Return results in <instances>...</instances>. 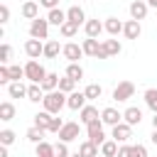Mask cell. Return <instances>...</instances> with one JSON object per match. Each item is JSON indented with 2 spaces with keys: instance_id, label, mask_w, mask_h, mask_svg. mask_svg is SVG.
Returning <instances> with one entry per match:
<instances>
[{
  "instance_id": "38",
  "label": "cell",
  "mask_w": 157,
  "mask_h": 157,
  "mask_svg": "<svg viewBox=\"0 0 157 157\" xmlns=\"http://www.w3.org/2000/svg\"><path fill=\"white\" fill-rule=\"evenodd\" d=\"M15 137H17V135H15V132H12L10 128H5V130H0V145H7V147H10V145L15 142Z\"/></svg>"
},
{
  "instance_id": "10",
  "label": "cell",
  "mask_w": 157,
  "mask_h": 157,
  "mask_svg": "<svg viewBox=\"0 0 157 157\" xmlns=\"http://www.w3.org/2000/svg\"><path fill=\"white\" fill-rule=\"evenodd\" d=\"M61 54H64V59H69V64H74V61H78L81 56H86V54H83V47H81V44H76V42L64 44Z\"/></svg>"
},
{
  "instance_id": "26",
  "label": "cell",
  "mask_w": 157,
  "mask_h": 157,
  "mask_svg": "<svg viewBox=\"0 0 157 157\" xmlns=\"http://www.w3.org/2000/svg\"><path fill=\"white\" fill-rule=\"evenodd\" d=\"M12 118H15V105H12L10 101H2V103H0V120H2V123H10Z\"/></svg>"
},
{
  "instance_id": "27",
  "label": "cell",
  "mask_w": 157,
  "mask_h": 157,
  "mask_svg": "<svg viewBox=\"0 0 157 157\" xmlns=\"http://www.w3.org/2000/svg\"><path fill=\"white\" fill-rule=\"evenodd\" d=\"M118 145H120V142H115L113 137L105 140V142L101 145V155H105V157H118V150H120Z\"/></svg>"
},
{
  "instance_id": "40",
  "label": "cell",
  "mask_w": 157,
  "mask_h": 157,
  "mask_svg": "<svg viewBox=\"0 0 157 157\" xmlns=\"http://www.w3.org/2000/svg\"><path fill=\"white\" fill-rule=\"evenodd\" d=\"M10 56H12V47H10L7 42H2V47H0V61H2V64H7V61H10Z\"/></svg>"
},
{
  "instance_id": "4",
  "label": "cell",
  "mask_w": 157,
  "mask_h": 157,
  "mask_svg": "<svg viewBox=\"0 0 157 157\" xmlns=\"http://www.w3.org/2000/svg\"><path fill=\"white\" fill-rule=\"evenodd\" d=\"M86 135H88V140H91L93 145H98V147L108 140V137H105V130H103V120H101V118L86 125Z\"/></svg>"
},
{
  "instance_id": "13",
  "label": "cell",
  "mask_w": 157,
  "mask_h": 157,
  "mask_svg": "<svg viewBox=\"0 0 157 157\" xmlns=\"http://www.w3.org/2000/svg\"><path fill=\"white\" fill-rule=\"evenodd\" d=\"M86 103H88V98H86L83 91H74V93H69V98H66V108H71V110H81Z\"/></svg>"
},
{
  "instance_id": "18",
  "label": "cell",
  "mask_w": 157,
  "mask_h": 157,
  "mask_svg": "<svg viewBox=\"0 0 157 157\" xmlns=\"http://www.w3.org/2000/svg\"><path fill=\"white\" fill-rule=\"evenodd\" d=\"M83 32H86V37H101V32H105V25L101 20H86Z\"/></svg>"
},
{
  "instance_id": "43",
  "label": "cell",
  "mask_w": 157,
  "mask_h": 157,
  "mask_svg": "<svg viewBox=\"0 0 157 157\" xmlns=\"http://www.w3.org/2000/svg\"><path fill=\"white\" fill-rule=\"evenodd\" d=\"M132 157H150V155H147V147H145V145H140V142H137V145H132Z\"/></svg>"
},
{
  "instance_id": "44",
  "label": "cell",
  "mask_w": 157,
  "mask_h": 157,
  "mask_svg": "<svg viewBox=\"0 0 157 157\" xmlns=\"http://www.w3.org/2000/svg\"><path fill=\"white\" fill-rule=\"evenodd\" d=\"M118 157H132V145L123 142V145H120V150H118Z\"/></svg>"
},
{
  "instance_id": "37",
  "label": "cell",
  "mask_w": 157,
  "mask_h": 157,
  "mask_svg": "<svg viewBox=\"0 0 157 157\" xmlns=\"http://www.w3.org/2000/svg\"><path fill=\"white\" fill-rule=\"evenodd\" d=\"M74 88H76V81L74 78H69L66 74L59 78V91H64V93H74Z\"/></svg>"
},
{
  "instance_id": "30",
  "label": "cell",
  "mask_w": 157,
  "mask_h": 157,
  "mask_svg": "<svg viewBox=\"0 0 157 157\" xmlns=\"http://www.w3.org/2000/svg\"><path fill=\"white\" fill-rule=\"evenodd\" d=\"M42 88H44V93L56 91V88H59V74H47L44 81H42Z\"/></svg>"
},
{
  "instance_id": "8",
  "label": "cell",
  "mask_w": 157,
  "mask_h": 157,
  "mask_svg": "<svg viewBox=\"0 0 157 157\" xmlns=\"http://www.w3.org/2000/svg\"><path fill=\"white\" fill-rule=\"evenodd\" d=\"M110 137L115 140V142H128L130 137H132V125H128L125 120L123 123H118V125H113V132H110Z\"/></svg>"
},
{
  "instance_id": "2",
  "label": "cell",
  "mask_w": 157,
  "mask_h": 157,
  "mask_svg": "<svg viewBox=\"0 0 157 157\" xmlns=\"http://www.w3.org/2000/svg\"><path fill=\"white\" fill-rule=\"evenodd\" d=\"M47 74H49V71H47L37 59H29V61L25 64V78H29V83H42Z\"/></svg>"
},
{
  "instance_id": "34",
  "label": "cell",
  "mask_w": 157,
  "mask_h": 157,
  "mask_svg": "<svg viewBox=\"0 0 157 157\" xmlns=\"http://www.w3.org/2000/svg\"><path fill=\"white\" fill-rule=\"evenodd\" d=\"M37 157H56V147L49 145L47 140H42V142L37 145Z\"/></svg>"
},
{
  "instance_id": "28",
  "label": "cell",
  "mask_w": 157,
  "mask_h": 157,
  "mask_svg": "<svg viewBox=\"0 0 157 157\" xmlns=\"http://www.w3.org/2000/svg\"><path fill=\"white\" fill-rule=\"evenodd\" d=\"M78 155L81 157H98V145H93L91 140H86V142L78 145Z\"/></svg>"
},
{
  "instance_id": "49",
  "label": "cell",
  "mask_w": 157,
  "mask_h": 157,
  "mask_svg": "<svg viewBox=\"0 0 157 157\" xmlns=\"http://www.w3.org/2000/svg\"><path fill=\"white\" fill-rule=\"evenodd\" d=\"M152 128H155V130H157V113H155V115H152Z\"/></svg>"
},
{
  "instance_id": "11",
  "label": "cell",
  "mask_w": 157,
  "mask_h": 157,
  "mask_svg": "<svg viewBox=\"0 0 157 157\" xmlns=\"http://www.w3.org/2000/svg\"><path fill=\"white\" fill-rule=\"evenodd\" d=\"M101 120H103V125H118V123H123V113L118 110V108H113V105H108V108H103L101 110Z\"/></svg>"
},
{
  "instance_id": "25",
  "label": "cell",
  "mask_w": 157,
  "mask_h": 157,
  "mask_svg": "<svg viewBox=\"0 0 157 157\" xmlns=\"http://www.w3.org/2000/svg\"><path fill=\"white\" fill-rule=\"evenodd\" d=\"M61 49H64V47H59L56 39H47V42H44V59H56Z\"/></svg>"
},
{
  "instance_id": "48",
  "label": "cell",
  "mask_w": 157,
  "mask_h": 157,
  "mask_svg": "<svg viewBox=\"0 0 157 157\" xmlns=\"http://www.w3.org/2000/svg\"><path fill=\"white\" fill-rule=\"evenodd\" d=\"M150 140H152V145H157V130L152 128V135H150Z\"/></svg>"
},
{
  "instance_id": "15",
  "label": "cell",
  "mask_w": 157,
  "mask_h": 157,
  "mask_svg": "<svg viewBox=\"0 0 157 157\" xmlns=\"http://www.w3.org/2000/svg\"><path fill=\"white\" fill-rule=\"evenodd\" d=\"M39 7H42L39 2H34V0H25L20 12H22V17H25V20H29V22H32V20H37V17H39Z\"/></svg>"
},
{
  "instance_id": "6",
  "label": "cell",
  "mask_w": 157,
  "mask_h": 157,
  "mask_svg": "<svg viewBox=\"0 0 157 157\" xmlns=\"http://www.w3.org/2000/svg\"><path fill=\"white\" fill-rule=\"evenodd\" d=\"M135 96V83L132 81H120L115 88H113V101L115 103H125Z\"/></svg>"
},
{
  "instance_id": "16",
  "label": "cell",
  "mask_w": 157,
  "mask_h": 157,
  "mask_svg": "<svg viewBox=\"0 0 157 157\" xmlns=\"http://www.w3.org/2000/svg\"><path fill=\"white\" fill-rule=\"evenodd\" d=\"M123 34H125V39H137L140 34H142V25H140V20H128L125 22V27H123Z\"/></svg>"
},
{
  "instance_id": "39",
  "label": "cell",
  "mask_w": 157,
  "mask_h": 157,
  "mask_svg": "<svg viewBox=\"0 0 157 157\" xmlns=\"http://www.w3.org/2000/svg\"><path fill=\"white\" fill-rule=\"evenodd\" d=\"M0 83H2V86H10V83H12V76H10V66H7V64L0 66Z\"/></svg>"
},
{
  "instance_id": "52",
  "label": "cell",
  "mask_w": 157,
  "mask_h": 157,
  "mask_svg": "<svg viewBox=\"0 0 157 157\" xmlns=\"http://www.w3.org/2000/svg\"><path fill=\"white\" fill-rule=\"evenodd\" d=\"M98 157H105V155H98Z\"/></svg>"
},
{
  "instance_id": "41",
  "label": "cell",
  "mask_w": 157,
  "mask_h": 157,
  "mask_svg": "<svg viewBox=\"0 0 157 157\" xmlns=\"http://www.w3.org/2000/svg\"><path fill=\"white\" fill-rule=\"evenodd\" d=\"M54 147H56V157H71V152H69V142H61V140H59Z\"/></svg>"
},
{
  "instance_id": "35",
  "label": "cell",
  "mask_w": 157,
  "mask_h": 157,
  "mask_svg": "<svg viewBox=\"0 0 157 157\" xmlns=\"http://www.w3.org/2000/svg\"><path fill=\"white\" fill-rule=\"evenodd\" d=\"M78 27H81V25H76V22H71V20H66V22H64V25L59 27V32H61V34H64L66 39H71V37H74V34L78 32Z\"/></svg>"
},
{
  "instance_id": "23",
  "label": "cell",
  "mask_w": 157,
  "mask_h": 157,
  "mask_svg": "<svg viewBox=\"0 0 157 157\" xmlns=\"http://www.w3.org/2000/svg\"><path fill=\"white\" fill-rule=\"evenodd\" d=\"M7 96L10 98H27V86L22 81H12L7 86Z\"/></svg>"
},
{
  "instance_id": "7",
  "label": "cell",
  "mask_w": 157,
  "mask_h": 157,
  "mask_svg": "<svg viewBox=\"0 0 157 157\" xmlns=\"http://www.w3.org/2000/svg\"><path fill=\"white\" fill-rule=\"evenodd\" d=\"M56 135H59L61 142H74V140H78V135H81V125L74 123V120H69V123H64V128H61Z\"/></svg>"
},
{
  "instance_id": "51",
  "label": "cell",
  "mask_w": 157,
  "mask_h": 157,
  "mask_svg": "<svg viewBox=\"0 0 157 157\" xmlns=\"http://www.w3.org/2000/svg\"><path fill=\"white\" fill-rule=\"evenodd\" d=\"M71 157H81V155H78V152H74V155H71Z\"/></svg>"
},
{
  "instance_id": "22",
  "label": "cell",
  "mask_w": 157,
  "mask_h": 157,
  "mask_svg": "<svg viewBox=\"0 0 157 157\" xmlns=\"http://www.w3.org/2000/svg\"><path fill=\"white\" fill-rule=\"evenodd\" d=\"M66 17H69L71 22H76V25H86V12H83V7H78V5H71V7L66 10Z\"/></svg>"
},
{
  "instance_id": "31",
  "label": "cell",
  "mask_w": 157,
  "mask_h": 157,
  "mask_svg": "<svg viewBox=\"0 0 157 157\" xmlns=\"http://www.w3.org/2000/svg\"><path fill=\"white\" fill-rule=\"evenodd\" d=\"M83 93H86L88 101H98V98L103 96V86H101V83H88V86L83 88Z\"/></svg>"
},
{
  "instance_id": "45",
  "label": "cell",
  "mask_w": 157,
  "mask_h": 157,
  "mask_svg": "<svg viewBox=\"0 0 157 157\" xmlns=\"http://www.w3.org/2000/svg\"><path fill=\"white\" fill-rule=\"evenodd\" d=\"M10 22V7L7 5H0V25Z\"/></svg>"
},
{
  "instance_id": "46",
  "label": "cell",
  "mask_w": 157,
  "mask_h": 157,
  "mask_svg": "<svg viewBox=\"0 0 157 157\" xmlns=\"http://www.w3.org/2000/svg\"><path fill=\"white\" fill-rule=\"evenodd\" d=\"M39 5L47 10H54V7H59V0H39Z\"/></svg>"
},
{
  "instance_id": "20",
  "label": "cell",
  "mask_w": 157,
  "mask_h": 157,
  "mask_svg": "<svg viewBox=\"0 0 157 157\" xmlns=\"http://www.w3.org/2000/svg\"><path fill=\"white\" fill-rule=\"evenodd\" d=\"M81 47H83V54H86V56H93V59H96V54H98V49H101V42H98V37H86V39L81 42Z\"/></svg>"
},
{
  "instance_id": "36",
  "label": "cell",
  "mask_w": 157,
  "mask_h": 157,
  "mask_svg": "<svg viewBox=\"0 0 157 157\" xmlns=\"http://www.w3.org/2000/svg\"><path fill=\"white\" fill-rule=\"evenodd\" d=\"M145 105L152 113H157V88H147L145 91Z\"/></svg>"
},
{
  "instance_id": "19",
  "label": "cell",
  "mask_w": 157,
  "mask_h": 157,
  "mask_svg": "<svg viewBox=\"0 0 157 157\" xmlns=\"http://www.w3.org/2000/svg\"><path fill=\"white\" fill-rule=\"evenodd\" d=\"M47 20H49V25H54V27H61L69 17H66V10H61V7H54V10H49L47 12Z\"/></svg>"
},
{
  "instance_id": "47",
  "label": "cell",
  "mask_w": 157,
  "mask_h": 157,
  "mask_svg": "<svg viewBox=\"0 0 157 157\" xmlns=\"http://www.w3.org/2000/svg\"><path fill=\"white\" fill-rule=\"evenodd\" d=\"M0 157H10L7 155V145H0Z\"/></svg>"
},
{
  "instance_id": "12",
  "label": "cell",
  "mask_w": 157,
  "mask_h": 157,
  "mask_svg": "<svg viewBox=\"0 0 157 157\" xmlns=\"http://www.w3.org/2000/svg\"><path fill=\"white\" fill-rule=\"evenodd\" d=\"M147 10H150L147 0H132L130 2V17L132 20H145L147 17Z\"/></svg>"
},
{
  "instance_id": "5",
  "label": "cell",
  "mask_w": 157,
  "mask_h": 157,
  "mask_svg": "<svg viewBox=\"0 0 157 157\" xmlns=\"http://www.w3.org/2000/svg\"><path fill=\"white\" fill-rule=\"evenodd\" d=\"M49 20L47 17H37V20H32L29 22V37H34V39H49Z\"/></svg>"
},
{
  "instance_id": "14",
  "label": "cell",
  "mask_w": 157,
  "mask_h": 157,
  "mask_svg": "<svg viewBox=\"0 0 157 157\" xmlns=\"http://www.w3.org/2000/svg\"><path fill=\"white\" fill-rule=\"evenodd\" d=\"M98 118H101V113H98V108L91 105V103H86V105L78 110V120H81L83 125H88V123H93V120H98Z\"/></svg>"
},
{
  "instance_id": "3",
  "label": "cell",
  "mask_w": 157,
  "mask_h": 157,
  "mask_svg": "<svg viewBox=\"0 0 157 157\" xmlns=\"http://www.w3.org/2000/svg\"><path fill=\"white\" fill-rule=\"evenodd\" d=\"M123 52V44L113 37V39H103L101 42V49H98V54H96V59H110V56H118Z\"/></svg>"
},
{
  "instance_id": "24",
  "label": "cell",
  "mask_w": 157,
  "mask_h": 157,
  "mask_svg": "<svg viewBox=\"0 0 157 157\" xmlns=\"http://www.w3.org/2000/svg\"><path fill=\"white\" fill-rule=\"evenodd\" d=\"M27 101H32V103L44 101V88H42V83H29V86H27Z\"/></svg>"
},
{
  "instance_id": "17",
  "label": "cell",
  "mask_w": 157,
  "mask_h": 157,
  "mask_svg": "<svg viewBox=\"0 0 157 157\" xmlns=\"http://www.w3.org/2000/svg\"><path fill=\"white\" fill-rule=\"evenodd\" d=\"M123 120H125L128 125H132V128H135V125H140V123H142V110H140L137 105H130V108H125V110H123Z\"/></svg>"
},
{
  "instance_id": "29",
  "label": "cell",
  "mask_w": 157,
  "mask_h": 157,
  "mask_svg": "<svg viewBox=\"0 0 157 157\" xmlns=\"http://www.w3.org/2000/svg\"><path fill=\"white\" fill-rule=\"evenodd\" d=\"M66 76H69V78H74V81L78 83V81L83 78V66H81L78 61H74V64H69V66H66Z\"/></svg>"
},
{
  "instance_id": "21",
  "label": "cell",
  "mask_w": 157,
  "mask_h": 157,
  "mask_svg": "<svg viewBox=\"0 0 157 157\" xmlns=\"http://www.w3.org/2000/svg\"><path fill=\"white\" fill-rule=\"evenodd\" d=\"M103 25H105V32H108L110 37H118V34H123V27H125V22H120L118 17H108Z\"/></svg>"
},
{
  "instance_id": "32",
  "label": "cell",
  "mask_w": 157,
  "mask_h": 157,
  "mask_svg": "<svg viewBox=\"0 0 157 157\" xmlns=\"http://www.w3.org/2000/svg\"><path fill=\"white\" fill-rule=\"evenodd\" d=\"M49 123H52V113L49 110H42V113L34 115V125L42 128V130H47V132H49Z\"/></svg>"
},
{
  "instance_id": "9",
  "label": "cell",
  "mask_w": 157,
  "mask_h": 157,
  "mask_svg": "<svg viewBox=\"0 0 157 157\" xmlns=\"http://www.w3.org/2000/svg\"><path fill=\"white\" fill-rule=\"evenodd\" d=\"M25 54H27L29 59H39V56H44V42L29 37V39L25 42Z\"/></svg>"
},
{
  "instance_id": "50",
  "label": "cell",
  "mask_w": 157,
  "mask_h": 157,
  "mask_svg": "<svg viewBox=\"0 0 157 157\" xmlns=\"http://www.w3.org/2000/svg\"><path fill=\"white\" fill-rule=\"evenodd\" d=\"M147 5L150 7H157V0H147Z\"/></svg>"
},
{
  "instance_id": "42",
  "label": "cell",
  "mask_w": 157,
  "mask_h": 157,
  "mask_svg": "<svg viewBox=\"0 0 157 157\" xmlns=\"http://www.w3.org/2000/svg\"><path fill=\"white\" fill-rule=\"evenodd\" d=\"M64 128V120L59 118V115H52V123H49V132H59Z\"/></svg>"
},
{
  "instance_id": "1",
  "label": "cell",
  "mask_w": 157,
  "mask_h": 157,
  "mask_svg": "<svg viewBox=\"0 0 157 157\" xmlns=\"http://www.w3.org/2000/svg\"><path fill=\"white\" fill-rule=\"evenodd\" d=\"M66 98H69V93H64V91H49V93H44V101H42V105H44V110H49L52 115H59L61 113V108L66 105Z\"/></svg>"
},
{
  "instance_id": "33",
  "label": "cell",
  "mask_w": 157,
  "mask_h": 157,
  "mask_svg": "<svg viewBox=\"0 0 157 157\" xmlns=\"http://www.w3.org/2000/svg\"><path fill=\"white\" fill-rule=\"evenodd\" d=\"M44 132H47V130H42V128H37V125H32V128H29V130L25 132V137H27L29 142H34V145H39V142L44 140Z\"/></svg>"
}]
</instances>
